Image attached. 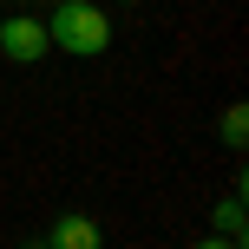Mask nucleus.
<instances>
[{
    "label": "nucleus",
    "instance_id": "1",
    "mask_svg": "<svg viewBox=\"0 0 249 249\" xmlns=\"http://www.w3.org/2000/svg\"><path fill=\"white\" fill-rule=\"evenodd\" d=\"M46 39L59 53H72V59H99V53L112 46V20H105V7H92V0H59Z\"/></svg>",
    "mask_w": 249,
    "mask_h": 249
},
{
    "label": "nucleus",
    "instance_id": "2",
    "mask_svg": "<svg viewBox=\"0 0 249 249\" xmlns=\"http://www.w3.org/2000/svg\"><path fill=\"white\" fill-rule=\"evenodd\" d=\"M46 53H53L46 20H33V13H13V20H0V59L33 66V59H46Z\"/></svg>",
    "mask_w": 249,
    "mask_h": 249
},
{
    "label": "nucleus",
    "instance_id": "3",
    "mask_svg": "<svg viewBox=\"0 0 249 249\" xmlns=\"http://www.w3.org/2000/svg\"><path fill=\"white\" fill-rule=\"evenodd\" d=\"M46 249H105V230L92 223V216L66 210L59 223H53V236H46Z\"/></svg>",
    "mask_w": 249,
    "mask_h": 249
},
{
    "label": "nucleus",
    "instance_id": "4",
    "mask_svg": "<svg viewBox=\"0 0 249 249\" xmlns=\"http://www.w3.org/2000/svg\"><path fill=\"white\" fill-rule=\"evenodd\" d=\"M216 230H223V243L243 249V197H223V210H216Z\"/></svg>",
    "mask_w": 249,
    "mask_h": 249
},
{
    "label": "nucleus",
    "instance_id": "5",
    "mask_svg": "<svg viewBox=\"0 0 249 249\" xmlns=\"http://www.w3.org/2000/svg\"><path fill=\"white\" fill-rule=\"evenodd\" d=\"M243 138H249V112H243V105H230V112H223V144L243 151Z\"/></svg>",
    "mask_w": 249,
    "mask_h": 249
},
{
    "label": "nucleus",
    "instance_id": "6",
    "mask_svg": "<svg viewBox=\"0 0 249 249\" xmlns=\"http://www.w3.org/2000/svg\"><path fill=\"white\" fill-rule=\"evenodd\" d=\"M197 249H236V243H223V236H203V243H197Z\"/></svg>",
    "mask_w": 249,
    "mask_h": 249
},
{
    "label": "nucleus",
    "instance_id": "7",
    "mask_svg": "<svg viewBox=\"0 0 249 249\" xmlns=\"http://www.w3.org/2000/svg\"><path fill=\"white\" fill-rule=\"evenodd\" d=\"M26 249H46V243H26Z\"/></svg>",
    "mask_w": 249,
    "mask_h": 249
}]
</instances>
